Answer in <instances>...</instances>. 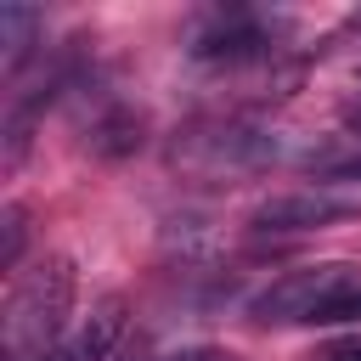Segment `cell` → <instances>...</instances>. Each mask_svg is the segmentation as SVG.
<instances>
[{"label": "cell", "instance_id": "obj_1", "mask_svg": "<svg viewBox=\"0 0 361 361\" xmlns=\"http://www.w3.org/2000/svg\"><path fill=\"white\" fill-rule=\"evenodd\" d=\"M68 310H73V259L45 254L6 293V310H0L6 361H45L68 333Z\"/></svg>", "mask_w": 361, "mask_h": 361}, {"label": "cell", "instance_id": "obj_2", "mask_svg": "<svg viewBox=\"0 0 361 361\" xmlns=\"http://www.w3.org/2000/svg\"><path fill=\"white\" fill-rule=\"evenodd\" d=\"M361 316V271L344 259L327 265H305L276 276L259 299H254V322H355Z\"/></svg>", "mask_w": 361, "mask_h": 361}, {"label": "cell", "instance_id": "obj_3", "mask_svg": "<svg viewBox=\"0 0 361 361\" xmlns=\"http://www.w3.org/2000/svg\"><path fill=\"white\" fill-rule=\"evenodd\" d=\"M344 220H361V192L310 186V192L265 197V203L254 209V231H271V237H288V231H327V226H344Z\"/></svg>", "mask_w": 361, "mask_h": 361}, {"label": "cell", "instance_id": "obj_4", "mask_svg": "<svg viewBox=\"0 0 361 361\" xmlns=\"http://www.w3.org/2000/svg\"><path fill=\"white\" fill-rule=\"evenodd\" d=\"M118 333H124V299H102L45 361H107V350L118 344Z\"/></svg>", "mask_w": 361, "mask_h": 361}, {"label": "cell", "instance_id": "obj_5", "mask_svg": "<svg viewBox=\"0 0 361 361\" xmlns=\"http://www.w3.org/2000/svg\"><path fill=\"white\" fill-rule=\"evenodd\" d=\"M265 45L271 39L254 17H220V28L197 34L192 56H203V62H254V56H265Z\"/></svg>", "mask_w": 361, "mask_h": 361}, {"label": "cell", "instance_id": "obj_6", "mask_svg": "<svg viewBox=\"0 0 361 361\" xmlns=\"http://www.w3.org/2000/svg\"><path fill=\"white\" fill-rule=\"evenodd\" d=\"M45 17L34 11V6H0V45H6V68L17 73V62L28 56V39H34V28H39Z\"/></svg>", "mask_w": 361, "mask_h": 361}, {"label": "cell", "instance_id": "obj_7", "mask_svg": "<svg viewBox=\"0 0 361 361\" xmlns=\"http://www.w3.org/2000/svg\"><path fill=\"white\" fill-rule=\"evenodd\" d=\"M90 147L96 152H107V158H118V152H135L141 147V118L135 113H107V118H96L90 124Z\"/></svg>", "mask_w": 361, "mask_h": 361}, {"label": "cell", "instance_id": "obj_8", "mask_svg": "<svg viewBox=\"0 0 361 361\" xmlns=\"http://www.w3.org/2000/svg\"><path fill=\"white\" fill-rule=\"evenodd\" d=\"M0 226H6V243H0V271H17V254H23V209L11 203V209L0 214Z\"/></svg>", "mask_w": 361, "mask_h": 361}, {"label": "cell", "instance_id": "obj_9", "mask_svg": "<svg viewBox=\"0 0 361 361\" xmlns=\"http://www.w3.org/2000/svg\"><path fill=\"white\" fill-rule=\"evenodd\" d=\"M316 175H322V180H350V186H361V152H350V158H322Z\"/></svg>", "mask_w": 361, "mask_h": 361}, {"label": "cell", "instance_id": "obj_10", "mask_svg": "<svg viewBox=\"0 0 361 361\" xmlns=\"http://www.w3.org/2000/svg\"><path fill=\"white\" fill-rule=\"evenodd\" d=\"M327 361H361V338H344V344H333V350H327Z\"/></svg>", "mask_w": 361, "mask_h": 361}, {"label": "cell", "instance_id": "obj_11", "mask_svg": "<svg viewBox=\"0 0 361 361\" xmlns=\"http://www.w3.org/2000/svg\"><path fill=\"white\" fill-rule=\"evenodd\" d=\"M180 361H237V355H231V350H186Z\"/></svg>", "mask_w": 361, "mask_h": 361}, {"label": "cell", "instance_id": "obj_12", "mask_svg": "<svg viewBox=\"0 0 361 361\" xmlns=\"http://www.w3.org/2000/svg\"><path fill=\"white\" fill-rule=\"evenodd\" d=\"M350 130H355V135H361V107H350Z\"/></svg>", "mask_w": 361, "mask_h": 361}]
</instances>
